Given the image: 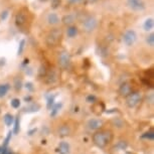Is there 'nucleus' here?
<instances>
[{"label": "nucleus", "mask_w": 154, "mask_h": 154, "mask_svg": "<svg viewBox=\"0 0 154 154\" xmlns=\"http://www.w3.org/2000/svg\"><path fill=\"white\" fill-rule=\"evenodd\" d=\"M51 7L54 9H56V8H59L60 6V0H51Z\"/></svg>", "instance_id": "21"}, {"label": "nucleus", "mask_w": 154, "mask_h": 154, "mask_svg": "<svg viewBox=\"0 0 154 154\" xmlns=\"http://www.w3.org/2000/svg\"><path fill=\"white\" fill-rule=\"evenodd\" d=\"M71 54H69V51H63L59 54V57H57V63H59V66L63 69H66L69 68L71 66Z\"/></svg>", "instance_id": "7"}, {"label": "nucleus", "mask_w": 154, "mask_h": 154, "mask_svg": "<svg viewBox=\"0 0 154 154\" xmlns=\"http://www.w3.org/2000/svg\"><path fill=\"white\" fill-rule=\"evenodd\" d=\"M99 20L94 15H87L82 21V29L87 33H92L97 29Z\"/></svg>", "instance_id": "4"}, {"label": "nucleus", "mask_w": 154, "mask_h": 154, "mask_svg": "<svg viewBox=\"0 0 154 154\" xmlns=\"http://www.w3.org/2000/svg\"><path fill=\"white\" fill-rule=\"evenodd\" d=\"M56 133H57V137L66 138V137H69V136L74 133V129H72V125L69 123H63L57 127Z\"/></svg>", "instance_id": "9"}, {"label": "nucleus", "mask_w": 154, "mask_h": 154, "mask_svg": "<svg viewBox=\"0 0 154 154\" xmlns=\"http://www.w3.org/2000/svg\"><path fill=\"white\" fill-rule=\"evenodd\" d=\"M145 42L149 48H153L154 46V33L150 32L148 35L145 37Z\"/></svg>", "instance_id": "19"}, {"label": "nucleus", "mask_w": 154, "mask_h": 154, "mask_svg": "<svg viewBox=\"0 0 154 154\" xmlns=\"http://www.w3.org/2000/svg\"><path fill=\"white\" fill-rule=\"evenodd\" d=\"M134 91V88H133V85L129 82H124L122 83L120 87L118 89V94L120 97L122 98H126L128 95H130L131 93Z\"/></svg>", "instance_id": "12"}, {"label": "nucleus", "mask_w": 154, "mask_h": 154, "mask_svg": "<svg viewBox=\"0 0 154 154\" xmlns=\"http://www.w3.org/2000/svg\"><path fill=\"white\" fill-rule=\"evenodd\" d=\"M75 21V16L74 14H66L62 18V22L65 25H74V22Z\"/></svg>", "instance_id": "16"}, {"label": "nucleus", "mask_w": 154, "mask_h": 154, "mask_svg": "<svg viewBox=\"0 0 154 154\" xmlns=\"http://www.w3.org/2000/svg\"><path fill=\"white\" fill-rule=\"evenodd\" d=\"M14 21H15V25L17 26V28H19V29L26 27L28 22V10L21 9L20 11H18L15 15Z\"/></svg>", "instance_id": "6"}, {"label": "nucleus", "mask_w": 154, "mask_h": 154, "mask_svg": "<svg viewBox=\"0 0 154 154\" xmlns=\"http://www.w3.org/2000/svg\"><path fill=\"white\" fill-rule=\"evenodd\" d=\"M8 15V11H4V12H2V15H1V18L2 19H5L6 18V16Z\"/></svg>", "instance_id": "26"}, {"label": "nucleus", "mask_w": 154, "mask_h": 154, "mask_svg": "<svg viewBox=\"0 0 154 154\" xmlns=\"http://www.w3.org/2000/svg\"><path fill=\"white\" fill-rule=\"evenodd\" d=\"M105 126V120L102 118H91L87 122V128L90 131L96 132Z\"/></svg>", "instance_id": "10"}, {"label": "nucleus", "mask_w": 154, "mask_h": 154, "mask_svg": "<svg viewBox=\"0 0 154 154\" xmlns=\"http://www.w3.org/2000/svg\"><path fill=\"white\" fill-rule=\"evenodd\" d=\"M154 27V21L152 17H149L144 21L143 23V29L145 31H151Z\"/></svg>", "instance_id": "18"}, {"label": "nucleus", "mask_w": 154, "mask_h": 154, "mask_svg": "<svg viewBox=\"0 0 154 154\" xmlns=\"http://www.w3.org/2000/svg\"><path fill=\"white\" fill-rule=\"evenodd\" d=\"M83 0H69V3H71L72 5H75V4H79L81 3Z\"/></svg>", "instance_id": "23"}, {"label": "nucleus", "mask_w": 154, "mask_h": 154, "mask_svg": "<svg viewBox=\"0 0 154 154\" xmlns=\"http://www.w3.org/2000/svg\"><path fill=\"white\" fill-rule=\"evenodd\" d=\"M69 144L68 142L63 141L59 144V153L60 154H69Z\"/></svg>", "instance_id": "17"}, {"label": "nucleus", "mask_w": 154, "mask_h": 154, "mask_svg": "<svg viewBox=\"0 0 154 154\" xmlns=\"http://www.w3.org/2000/svg\"><path fill=\"white\" fill-rule=\"evenodd\" d=\"M137 38H138L137 32L133 28L127 29L123 33V35H122V42L128 48H131V46L134 45L136 42H137Z\"/></svg>", "instance_id": "5"}, {"label": "nucleus", "mask_w": 154, "mask_h": 154, "mask_svg": "<svg viewBox=\"0 0 154 154\" xmlns=\"http://www.w3.org/2000/svg\"><path fill=\"white\" fill-rule=\"evenodd\" d=\"M80 154H85V153H80Z\"/></svg>", "instance_id": "27"}, {"label": "nucleus", "mask_w": 154, "mask_h": 154, "mask_svg": "<svg viewBox=\"0 0 154 154\" xmlns=\"http://www.w3.org/2000/svg\"><path fill=\"white\" fill-rule=\"evenodd\" d=\"M11 106L13 107V108H18V107L20 106V101L19 99H13L12 101H11Z\"/></svg>", "instance_id": "22"}, {"label": "nucleus", "mask_w": 154, "mask_h": 154, "mask_svg": "<svg viewBox=\"0 0 154 154\" xmlns=\"http://www.w3.org/2000/svg\"><path fill=\"white\" fill-rule=\"evenodd\" d=\"M45 21L48 25L54 27H57V25H60V23L62 22V18L60 16L54 11H51V12H48L45 16Z\"/></svg>", "instance_id": "11"}, {"label": "nucleus", "mask_w": 154, "mask_h": 154, "mask_svg": "<svg viewBox=\"0 0 154 154\" xmlns=\"http://www.w3.org/2000/svg\"><path fill=\"white\" fill-rule=\"evenodd\" d=\"M66 34L68 36V38H75L79 34V28H78L75 25H69V26L66 27Z\"/></svg>", "instance_id": "14"}, {"label": "nucleus", "mask_w": 154, "mask_h": 154, "mask_svg": "<svg viewBox=\"0 0 154 154\" xmlns=\"http://www.w3.org/2000/svg\"><path fill=\"white\" fill-rule=\"evenodd\" d=\"M45 78V83L48 85H53V84H54L57 81L59 75H57L56 69H51V71L46 72Z\"/></svg>", "instance_id": "13"}, {"label": "nucleus", "mask_w": 154, "mask_h": 154, "mask_svg": "<svg viewBox=\"0 0 154 154\" xmlns=\"http://www.w3.org/2000/svg\"><path fill=\"white\" fill-rule=\"evenodd\" d=\"M13 122V116L11 114H6L4 116V123L7 125V126H10Z\"/></svg>", "instance_id": "20"}, {"label": "nucleus", "mask_w": 154, "mask_h": 154, "mask_svg": "<svg viewBox=\"0 0 154 154\" xmlns=\"http://www.w3.org/2000/svg\"><path fill=\"white\" fill-rule=\"evenodd\" d=\"M11 89V85L9 83H1L0 84V99L6 97Z\"/></svg>", "instance_id": "15"}, {"label": "nucleus", "mask_w": 154, "mask_h": 154, "mask_svg": "<svg viewBox=\"0 0 154 154\" xmlns=\"http://www.w3.org/2000/svg\"><path fill=\"white\" fill-rule=\"evenodd\" d=\"M142 100H143V94H142V92L139 91V90H134L131 94L128 95L125 98V104H126L128 108L134 109L141 103Z\"/></svg>", "instance_id": "3"}, {"label": "nucleus", "mask_w": 154, "mask_h": 154, "mask_svg": "<svg viewBox=\"0 0 154 154\" xmlns=\"http://www.w3.org/2000/svg\"><path fill=\"white\" fill-rule=\"evenodd\" d=\"M126 5L130 10L134 12H143L146 9L144 0H126Z\"/></svg>", "instance_id": "8"}, {"label": "nucleus", "mask_w": 154, "mask_h": 154, "mask_svg": "<svg viewBox=\"0 0 154 154\" xmlns=\"http://www.w3.org/2000/svg\"><path fill=\"white\" fill-rule=\"evenodd\" d=\"M63 30L59 27H54L51 29L45 35V45L48 48H56V46L60 45L63 40Z\"/></svg>", "instance_id": "2"}, {"label": "nucleus", "mask_w": 154, "mask_h": 154, "mask_svg": "<svg viewBox=\"0 0 154 154\" xmlns=\"http://www.w3.org/2000/svg\"><path fill=\"white\" fill-rule=\"evenodd\" d=\"M83 1L85 2L86 4H94L98 1V0H83Z\"/></svg>", "instance_id": "24"}, {"label": "nucleus", "mask_w": 154, "mask_h": 154, "mask_svg": "<svg viewBox=\"0 0 154 154\" xmlns=\"http://www.w3.org/2000/svg\"><path fill=\"white\" fill-rule=\"evenodd\" d=\"M24 40H21V42H20V49H18V54H21V51H22V49L23 48H24Z\"/></svg>", "instance_id": "25"}, {"label": "nucleus", "mask_w": 154, "mask_h": 154, "mask_svg": "<svg viewBox=\"0 0 154 154\" xmlns=\"http://www.w3.org/2000/svg\"><path fill=\"white\" fill-rule=\"evenodd\" d=\"M113 140H114V132L111 129H106V128H102L94 132L92 136L93 144L100 149L107 148L112 143Z\"/></svg>", "instance_id": "1"}]
</instances>
